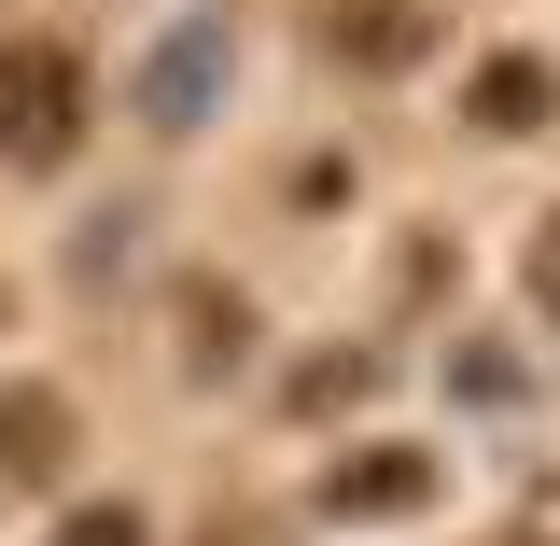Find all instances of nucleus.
Listing matches in <instances>:
<instances>
[{
  "label": "nucleus",
  "mask_w": 560,
  "mask_h": 546,
  "mask_svg": "<svg viewBox=\"0 0 560 546\" xmlns=\"http://www.w3.org/2000/svg\"><path fill=\"white\" fill-rule=\"evenodd\" d=\"M533 294H547V323H560V210L533 224Z\"/></svg>",
  "instance_id": "10"
},
{
  "label": "nucleus",
  "mask_w": 560,
  "mask_h": 546,
  "mask_svg": "<svg viewBox=\"0 0 560 546\" xmlns=\"http://www.w3.org/2000/svg\"><path fill=\"white\" fill-rule=\"evenodd\" d=\"M70 463V393L57 379H14L0 393V490H43Z\"/></svg>",
  "instance_id": "5"
},
{
  "label": "nucleus",
  "mask_w": 560,
  "mask_h": 546,
  "mask_svg": "<svg viewBox=\"0 0 560 546\" xmlns=\"http://www.w3.org/2000/svg\"><path fill=\"white\" fill-rule=\"evenodd\" d=\"M323 57H350V70H420V57H434V0H323Z\"/></svg>",
  "instance_id": "3"
},
{
  "label": "nucleus",
  "mask_w": 560,
  "mask_h": 546,
  "mask_svg": "<svg viewBox=\"0 0 560 546\" xmlns=\"http://www.w3.org/2000/svg\"><path fill=\"white\" fill-rule=\"evenodd\" d=\"M547 113H560V70H547V57H490V70H477V127H490V140L547 127Z\"/></svg>",
  "instance_id": "6"
},
{
  "label": "nucleus",
  "mask_w": 560,
  "mask_h": 546,
  "mask_svg": "<svg viewBox=\"0 0 560 546\" xmlns=\"http://www.w3.org/2000/svg\"><path fill=\"white\" fill-rule=\"evenodd\" d=\"M57 546H154V519L140 504H84V519H57Z\"/></svg>",
  "instance_id": "9"
},
{
  "label": "nucleus",
  "mask_w": 560,
  "mask_h": 546,
  "mask_svg": "<svg viewBox=\"0 0 560 546\" xmlns=\"http://www.w3.org/2000/svg\"><path fill=\"white\" fill-rule=\"evenodd\" d=\"M518 546H560V477L533 490V504H518Z\"/></svg>",
  "instance_id": "11"
},
{
  "label": "nucleus",
  "mask_w": 560,
  "mask_h": 546,
  "mask_svg": "<svg viewBox=\"0 0 560 546\" xmlns=\"http://www.w3.org/2000/svg\"><path fill=\"white\" fill-rule=\"evenodd\" d=\"M0 323H14V309H0Z\"/></svg>",
  "instance_id": "12"
},
{
  "label": "nucleus",
  "mask_w": 560,
  "mask_h": 546,
  "mask_svg": "<svg viewBox=\"0 0 560 546\" xmlns=\"http://www.w3.org/2000/svg\"><path fill=\"white\" fill-rule=\"evenodd\" d=\"M364 393H378V364H364V350H337V364H308V379H294V407H308V420L364 407Z\"/></svg>",
  "instance_id": "8"
},
{
  "label": "nucleus",
  "mask_w": 560,
  "mask_h": 546,
  "mask_svg": "<svg viewBox=\"0 0 560 546\" xmlns=\"http://www.w3.org/2000/svg\"><path fill=\"white\" fill-rule=\"evenodd\" d=\"M183 337H197V364H238V350H253V309H238L224 280H197V294H183Z\"/></svg>",
  "instance_id": "7"
},
{
  "label": "nucleus",
  "mask_w": 560,
  "mask_h": 546,
  "mask_svg": "<svg viewBox=\"0 0 560 546\" xmlns=\"http://www.w3.org/2000/svg\"><path fill=\"white\" fill-rule=\"evenodd\" d=\"M407 504H434V449H350V463H323V519H407Z\"/></svg>",
  "instance_id": "4"
},
{
  "label": "nucleus",
  "mask_w": 560,
  "mask_h": 546,
  "mask_svg": "<svg viewBox=\"0 0 560 546\" xmlns=\"http://www.w3.org/2000/svg\"><path fill=\"white\" fill-rule=\"evenodd\" d=\"M84 154V57L70 43H0V169Z\"/></svg>",
  "instance_id": "1"
},
{
  "label": "nucleus",
  "mask_w": 560,
  "mask_h": 546,
  "mask_svg": "<svg viewBox=\"0 0 560 546\" xmlns=\"http://www.w3.org/2000/svg\"><path fill=\"white\" fill-rule=\"evenodd\" d=\"M224 70H238V28L224 14H183L154 57H140V84H127V113L154 140H183V127H210V98H224Z\"/></svg>",
  "instance_id": "2"
}]
</instances>
